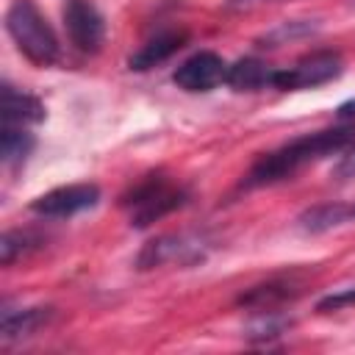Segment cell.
I'll return each instance as SVG.
<instances>
[{
  "label": "cell",
  "mask_w": 355,
  "mask_h": 355,
  "mask_svg": "<svg viewBox=\"0 0 355 355\" xmlns=\"http://www.w3.org/2000/svg\"><path fill=\"white\" fill-rule=\"evenodd\" d=\"M349 144H355V125H338V128H327V130H316V133H305L300 139H291L288 144L261 155L252 169L244 178L247 189H261V186H272L280 183L286 178H291L297 169H302L305 164H313L319 158L344 153Z\"/></svg>",
  "instance_id": "1"
},
{
  "label": "cell",
  "mask_w": 355,
  "mask_h": 355,
  "mask_svg": "<svg viewBox=\"0 0 355 355\" xmlns=\"http://www.w3.org/2000/svg\"><path fill=\"white\" fill-rule=\"evenodd\" d=\"M6 31L19 47L25 58H31L39 67H50L58 61V39L50 28V22L39 14V8L31 0H14L6 14Z\"/></svg>",
  "instance_id": "2"
},
{
  "label": "cell",
  "mask_w": 355,
  "mask_h": 355,
  "mask_svg": "<svg viewBox=\"0 0 355 355\" xmlns=\"http://www.w3.org/2000/svg\"><path fill=\"white\" fill-rule=\"evenodd\" d=\"M186 202H189V189L169 183V178H164L161 172L147 175L130 191L122 194V208H128L130 225L139 230L150 227L153 222L164 219L166 214H172L178 208H183Z\"/></svg>",
  "instance_id": "3"
},
{
  "label": "cell",
  "mask_w": 355,
  "mask_h": 355,
  "mask_svg": "<svg viewBox=\"0 0 355 355\" xmlns=\"http://www.w3.org/2000/svg\"><path fill=\"white\" fill-rule=\"evenodd\" d=\"M341 55L336 50H316L311 55H302L294 67H286V69H275V80L272 86L275 89H313V86H322L333 78L341 75Z\"/></svg>",
  "instance_id": "4"
},
{
  "label": "cell",
  "mask_w": 355,
  "mask_h": 355,
  "mask_svg": "<svg viewBox=\"0 0 355 355\" xmlns=\"http://www.w3.org/2000/svg\"><path fill=\"white\" fill-rule=\"evenodd\" d=\"M100 202V186L97 183H69L58 186L31 202V211L47 219H69L80 211H89Z\"/></svg>",
  "instance_id": "5"
},
{
  "label": "cell",
  "mask_w": 355,
  "mask_h": 355,
  "mask_svg": "<svg viewBox=\"0 0 355 355\" xmlns=\"http://www.w3.org/2000/svg\"><path fill=\"white\" fill-rule=\"evenodd\" d=\"M225 78H227V64H225V58H222L219 53H214V50H200V53L189 55V58L172 72L175 86L183 89V92H191V94H197V92H211V89H216L219 83H225Z\"/></svg>",
  "instance_id": "6"
},
{
  "label": "cell",
  "mask_w": 355,
  "mask_h": 355,
  "mask_svg": "<svg viewBox=\"0 0 355 355\" xmlns=\"http://www.w3.org/2000/svg\"><path fill=\"white\" fill-rule=\"evenodd\" d=\"M64 25H67L69 42L80 53H97L105 42V19L89 0H67Z\"/></svg>",
  "instance_id": "7"
},
{
  "label": "cell",
  "mask_w": 355,
  "mask_h": 355,
  "mask_svg": "<svg viewBox=\"0 0 355 355\" xmlns=\"http://www.w3.org/2000/svg\"><path fill=\"white\" fill-rule=\"evenodd\" d=\"M200 241L197 239H189V236H158V239H150L141 252L136 255V269H153V266H161V263H169V261H180V263H191L197 258H202L200 252Z\"/></svg>",
  "instance_id": "8"
},
{
  "label": "cell",
  "mask_w": 355,
  "mask_h": 355,
  "mask_svg": "<svg viewBox=\"0 0 355 355\" xmlns=\"http://www.w3.org/2000/svg\"><path fill=\"white\" fill-rule=\"evenodd\" d=\"M186 42H189V33H186V31H164V33H155L147 44H141V47L128 58V67L136 69V72L153 69V67L169 61Z\"/></svg>",
  "instance_id": "9"
},
{
  "label": "cell",
  "mask_w": 355,
  "mask_h": 355,
  "mask_svg": "<svg viewBox=\"0 0 355 355\" xmlns=\"http://www.w3.org/2000/svg\"><path fill=\"white\" fill-rule=\"evenodd\" d=\"M55 316L53 308L47 305H33V308H6L3 319H0V338L3 341H14V338H25L33 336L36 330H42L50 319Z\"/></svg>",
  "instance_id": "10"
},
{
  "label": "cell",
  "mask_w": 355,
  "mask_h": 355,
  "mask_svg": "<svg viewBox=\"0 0 355 355\" xmlns=\"http://www.w3.org/2000/svg\"><path fill=\"white\" fill-rule=\"evenodd\" d=\"M272 80H275V67H269L266 61H261L255 55H247V58L227 64L225 83L233 92H258V89L272 86Z\"/></svg>",
  "instance_id": "11"
},
{
  "label": "cell",
  "mask_w": 355,
  "mask_h": 355,
  "mask_svg": "<svg viewBox=\"0 0 355 355\" xmlns=\"http://www.w3.org/2000/svg\"><path fill=\"white\" fill-rule=\"evenodd\" d=\"M44 119V105L36 94L3 83V125H36Z\"/></svg>",
  "instance_id": "12"
},
{
  "label": "cell",
  "mask_w": 355,
  "mask_h": 355,
  "mask_svg": "<svg viewBox=\"0 0 355 355\" xmlns=\"http://www.w3.org/2000/svg\"><path fill=\"white\" fill-rule=\"evenodd\" d=\"M300 294V288L291 280H269V283H258L252 288H247L244 294H239V305L241 308H252V311H272L277 305H283L286 300H294Z\"/></svg>",
  "instance_id": "13"
},
{
  "label": "cell",
  "mask_w": 355,
  "mask_h": 355,
  "mask_svg": "<svg viewBox=\"0 0 355 355\" xmlns=\"http://www.w3.org/2000/svg\"><path fill=\"white\" fill-rule=\"evenodd\" d=\"M300 227L305 233H324L330 227H338L344 222H352V205L347 202H322L300 214Z\"/></svg>",
  "instance_id": "14"
},
{
  "label": "cell",
  "mask_w": 355,
  "mask_h": 355,
  "mask_svg": "<svg viewBox=\"0 0 355 355\" xmlns=\"http://www.w3.org/2000/svg\"><path fill=\"white\" fill-rule=\"evenodd\" d=\"M42 244H44V236H39L33 230H6L0 239V263L11 266L14 261L42 250Z\"/></svg>",
  "instance_id": "15"
},
{
  "label": "cell",
  "mask_w": 355,
  "mask_h": 355,
  "mask_svg": "<svg viewBox=\"0 0 355 355\" xmlns=\"http://www.w3.org/2000/svg\"><path fill=\"white\" fill-rule=\"evenodd\" d=\"M36 139L22 130V125H3V133H0V158L6 166H17L22 164L31 150H33Z\"/></svg>",
  "instance_id": "16"
},
{
  "label": "cell",
  "mask_w": 355,
  "mask_h": 355,
  "mask_svg": "<svg viewBox=\"0 0 355 355\" xmlns=\"http://www.w3.org/2000/svg\"><path fill=\"white\" fill-rule=\"evenodd\" d=\"M266 316H261V319H255L252 324H250V330H247V338H252V341H269V338H275V336H280L291 322L288 319H283V316H277L275 311H263Z\"/></svg>",
  "instance_id": "17"
},
{
  "label": "cell",
  "mask_w": 355,
  "mask_h": 355,
  "mask_svg": "<svg viewBox=\"0 0 355 355\" xmlns=\"http://www.w3.org/2000/svg\"><path fill=\"white\" fill-rule=\"evenodd\" d=\"M313 31H316V25H311V22H283V25H277L272 33H266V36L261 39V47H277V44H283L286 39L308 36V33H313Z\"/></svg>",
  "instance_id": "18"
},
{
  "label": "cell",
  "mask_w": 355,
  "mask_h": 355,
  "mask_svg": "<svg viewBox=\"0 0 355 355\" xmlns=\"http://www.w3.org/2000/svg\"><path fill=\"white\" fill-rule=\"evenodd\" d=\"M347 305H355V288H341L336 294H327L316 302V311H341Z\"/></svg>",
  "instance_id": "19"
},
{
  "label": "cell",
  "mask_w": 355,
  "mask_h": 355,
  "mask_svg": "<svg viewBox=\"0 0 355 355\" xmlns=\"http://www.w3.org/2000/svg\"><path fill=\"white\" fill-rule=\"evenodd\" d=\"M333 175H336L338 180H347V178H355V144H349V147L344 150V155H341V161L336 164V169H333Z\"/></svg>",
  "instance_id": "20"
},
{
  "label": "cell",
  "mask_w": 355,
  "mask_h": 355,
  "mask_svg": "<svg viewBox=\"0 0 355 355\" xmlns=\"http://www.w3.org/2000/svg\"><path fill=\"white\" fill-rule=\"evenodd\" d=\"M336 116H338L341 122L355 119V97H352V100H347V103H341V105L336 108Z\"/></svg>",
  "instance_id": "21"
},
{
  "label": "cell",
  "mask_w": 355,
  "mask_h": 355,
  "mask_svg": "<svg viewBox=\"0 0 355 355\" xmlns=\"http://www.w3.org/2000/svg\"><path fill=\"white\" fill-rule=\"evenodd\" d=\"M258 3H263V0H225V6H227L230 11H247V8L258 6Z\"/></svg>",
  "instance_id": "22"
},
{
  "label": "cell",
  "mask_w": 355,
  "mask_h": 355,
  "mask_svg": "<svg viewBox=\"0 0 355 355\" xmlns=\"http://www.w3.org/2000/svg\"><path fill=\"white\" fill-rule=\"evenodd\" d=\"M352 219H355V205H352Z\"/></svg>",
  "instance_id": "23"
}]
</instances>
